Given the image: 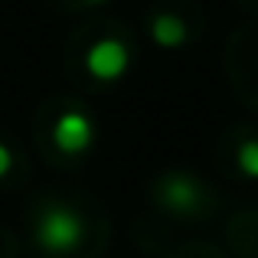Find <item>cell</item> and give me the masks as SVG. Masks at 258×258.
Wrapping results in <instances>:
<instances>
[{
  "label": "cell",
  "mask_w": 258,
  "mask_h": 258,
  "mask_svg": "<svg viewBox=\"0 0 258 258\" xmlns=\"http://www.w3.org/2000/svg\"><path fill=\"white\" fill-rule=\"evenodd\" d=\"M33 239L46 255H72L85 239V219L69 203H52L39 213Z\"/></svg>",
  "instance_id": "cell-1"
},
{
  "label": "cell",
  "mask_w": 258,
  "mask_h": 258,
  "mask_svg": "<svg viewBox=\"0 0 258 258\" xmlns=\"http://www.w3.org/2000/svg\"><path fill=\"white\" fill-rule=\"evenodd\" d=\"M131 69V49L118 36H98L85 49V72L95 82H118Z\"/></svg>",
  "instance_id": "cell-2"
},
{
  "label": "cell",
  "mask_w": 258,
  "mask_h": 258,
  "mask_svg": "<svg viewBox=\"0 0 258 258\" xmlns=\"http://www.w3.org/2000/svg\"><path fill=\"white\" fill-rule=\"evenodd\" d=\"M95 138H98V127H95L92 114L79 111V108H66L56 118V124H52V144L66 157H82V154H88Z\"/></svg>",
  "instance_id": "cell-3"
},
{
  "label": "cell",
  "mask_w": 258,
  "mask_h": 258,
  "mask_svg": "<svg viewBox=\"0 0 258 258\" xmlns=\"http://www.w3.org/2000/svg\"><path fill=\"white\" fill-rule=\"evenodd\" d=\"M203 196H206L203 193V183L193 173H183V170L164 173L157 183V200L176 216H193L203 206Z\"/></svg>",
  "instance_id": "cell-4"
},
{
  "label": "cell",
  "mask_w": 258,
  "mask_h": 258,
  "mask_svg": "<svg viewBox=\"0 0 258 258\" xmlns=\"http://www.w3.org/2000/svg\"><path fill=\"white\" fill-rule=\"evenodd\" d=\"M147 30H151L154 46H160V49H180V46L186 43V36H189L186 20L176 17V13H170V10L154 13V17H151V26H147Z\"/></svg>",
  "instance_id": "cell-5"
},
{
  "label": "cell",
  "mask_w": 258,
  "mask_h": 258,
  "mask_svg": "<svg viewBox=\"0 0 258 258\" xmlns=\"http://www.w3.org/2000/svg\"><path fill=\"white\" fill-rule=\"evenodd\" d=\"M235 164H239L242 176L248 180H258V138H245L235 151Z\"/></svg>",
  "instance_id": "cell-6"
},
{
  "label": "cell",
  "mask_w": 258,
  "mask_h": 258,
  "mask_svg": "<svg viewBox=\"0 0 258 258\" xmlns=\"http://www.w3.org/2000/svg\"><path fill=\"white\" fill-rule=\"evenodd\" d=\"M10 170H13V151L4 144V141H0V180H4Z\"/></svg>",
  "instance_id": "cell-7"
},
{
  "label": "cell",
  "mask_w": 258,
  "mask_h": 258,
  "mask_svg": "<svg viewBox=\"0 0 258 258\" xmlns=\"http://www.w3.org/2000/svg\"><path fill=\"white\" fill-rule=\"evenodd\" d=\"M85 4H108V0H85Z\"/></svg>",
  "instance_id": "cell-8"
}]
</instances>
